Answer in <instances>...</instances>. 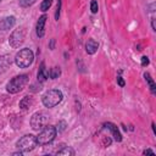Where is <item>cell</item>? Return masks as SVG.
<instances>
[{
  "instance_id": "ac0fdd59",
  "label": "cell",
  "mask_w": 156,
  "mask_h": 156,
  "mask_svg": "<svg viewBox=\"0 0 156 156\" xmlns=\"http://www.w3.org/2000/svg\"><path fill=\"white\" fill-rule=\"evenodd\" d=\"M51 5H52V0H43L41 4H40V10L43 12H45V11H48L50 9Z\"/></svg>"
},
{
  "instance_id": "4fadbf2b",
  "label": "cell",
  "mask_w": 156,
  "mask_h": 156,
  "mask_svg": "<svg viewBox=\"0 0 156 156\" xmlns=\"http://www.w3.org/2000/svg\"><path fill=\"white\" fill-rule=\"evenodd\" d=\"M33 105V98L32 96H24L21 101H20V108H22V110H27V108H29L30 106Z\"/></svg>"
},
{
  "instance_id": "7c38bea8",
  "label": "cell",
  "mask_w": 156,
  "mask_h": 156,
  "mask_svg": "<svg viewBox=\"0 0 156 156\" xmlns=\"http://www.w3.org/2000/svg\"><path fill=\"white\" fill-rule=\"evenodd\" d=\"M98 48H99V44H98V41H95L94 39H89V40L87 41V44H85V50H87V52H88L89 55L95 54V52L98 51Z\"/></svg>"
},
{
  "instance_id": "52a82bcc",
  "label": "cell",
  "mask_w": 156,
  "mask_h": 156,
  "mask_svg": "<svg viewBox=\"0 0 156 156\" xmlns=\"http://www.w3.org/2000/svg\"><path fill=\"white\" fill-rule=\"evenodd\" d=\"M26 39V29L24 28H18V29H15L11 35H10V39H9V43L12 48H20L23 41Z\"/></svg>"
},
{
  "instance_id": "9a60e30c",
  "label": "cell",
  "mask_w": 156,
  "mask_h": 156,
  "mask_svg": "<svg viewBox=\"0 0 156 156\" xmlns=\"http://www.w3.org/2000/svg\"><path fill=\"white\" fill-rule=\"evenodd\" d=\"M48 73L45 71V66H44V62H41L40 67H39V71H38V80L39 82H44L46 78H48Z\"/></svg>"
},
{
  "instance_id": "7402d4cb",
  "label": "cell",
  "mask_w": 156,
  "mask_h": 156,
  "mask_svg": "<svg viewBox=\"0 0 156 156\" xmlns=\"http://www.w3.org/2000/svg\"><path fill=\"white\" fill-rule=\"evenodd\" d=\"M149 62H150V61H149V57H147V56H143V57H141V66H143V67L147 66Z\"/></svg>"
},
{
  "instance_id": "6da1fadb",
  "label": "cell",
  "mask_w": 156,
  "mask_h": 156,
  "mask_svg": "<svg viewBox=\"0 0 156 156\" xmlns=\"http://www.w3.org/2000/svg\"><path fill=\"white\" fill-rule=\"evenodd\" d=\"M63 99V94L61 90L58 89H50L48 90L43 96H41V102L45 107H55L56 105H58Z\"/></svg>"
},
{
  "instance_id": "8fae6325",
  "label": "cell",
  "mask_w": 156,
  "mask_h": 156,
  "mask_svg": "<svg viewBox=\"0 0 156 156\" xmlns=\"http://www.w3.org/2000/svg\"><path fill=\"white\" fill-rule=\"evenodd\" d=\"M12 63V58L9 54H5V55H1L0 56V73L5 72Z\"/></svg>"
},
{
  "instance_id": "ba28073f",
  "label": "cell",
  "mask_w": 156,
  "mask_h": 156,
  "mask_svg": "<svg viewBox=\"0 0 156 156\" xmlns=\"http://www.w3.org/2000/svg\"><path fill=\"white\" fill-rule=\"evenodd\" d=\"M104 128L111 133V136L113 138V140H116V141H121L122 140V135H121V133H119V130H118L116 124H113L111 122H106V123H104Z\"/></svg>"
},
{
  "instance_id": "d4e9b609",
  "label": "cell",
  "mask_w": 156,
  "mask_h": 156,
  "mask_svg": "<svg viewBox=\"0 0 156 156\" xmlns=\"http://www.w3.org/2000/svg\"><path fill=\"white\" fill-rule=\"evenodd\" d=\"M65 126H66V122H63V121L60 122V129H58V130H60V132L63 130V129H65Z\"/></svg>"
},
{
  "instance_id": "e0dca14e",
  "label": "cell",
  "mask_w": 156,
  "mask_h": 156,
  "mask_svg": "<svg viewBox=\"0 0 156 156\" xmlns=\"http://www.w3.org/2000/svg\"><path fill=\"white\" fill-rule=\"evenodd\" d=\"M56 155H67V156H73V155H74V150H73L72 147H69V146H65L63 149L58 150V151L56 152Z\"/></svg>"
},
{
  "instance_id": "4316f807",
  "label": "cell",
  "mask_w": 156,
  "mask_h": 156,
  "mask_svg": "<svg viewBox=\"0 0 156 156\" xmlns=\"http://www.w3.org/2000/svg\"><path fill=\"white\" fill-rule=\"evenodd\" d=\"M1 1H2V0H0V2H1Z\"/></svg>"
},
{
  "instance_id": "44dd1931",
  "label": "cell",
  "mask_w": 156,
  "mask_h": 156,
  "mask_svg": "<svg viewBox=\"0 0 156 156\" xmlns=\"http://www.w3.org/2000/svg\"><path fill=\"white\" fill-rule=\"evenodd\" d=\"M60 11H61V0L57 1V7H56V12H55V18L58 20L60 17Z\"/></svg>"
},
{
  "instance_id": "8992f818",
  "label": "cell",
  "mask_w": 156,
  "mask_h": 156,
  "mask_svg": "<svg viewBox=\"0 0 156 156\" xmlns=\"http://www.w3.org/2000/svg\"><path fill=\"white\" fill-rule=\"evenodd\" d=\"M48 119L49 117L44 112H35L30 118V126L34 130H41L48 126Z\"/></svg>"
},
{
  "instance_id": "9c48e42d",
  "label": "cell",
  "mask_w": 156,
  "mask_h": 156,
  "mask_svg": "<svg viewBox=\"0 0 156 156\" xmlns=\"http://www.w3.org/2000/svg\"><path fill=\"white\" fill-rule=\"evenodd\" d=\"M46 20H48V16L46 15H43V16L39 17V20L37 22L35 32H37V35L39 38H43L44 34H45V23H46Z\"/></svg>"
},
{
  "instance_id": "5b68a950",
  "label": "cell",
  "mask_w": 156,
  "mask_h": 156,
  "mask_svg": "<svg viewBox=\"0 0 156 156\" xmlns=\"http://www.w3.org/2000/svg\"><path fill=\"white\" fill-rule=\"evenodd\" d=\"M56 134H57V128L56 127H54V126H46V127H44L40 130L39 135L37 136V141L40 145H46V144L51 143L55 139Z\"/></svg>"
},
{
  "instance_id": "2e32d148",
  "label": "cell",
  "mask_w": 156,
  "mask_h": 156,
  "mask_svg": "<svg viewBox=\"0 0 156 156\" xmlns=\"http://www.w3.org/2000/svg\"><path fill=\"white\" fill-rule=\"evenodd\" d=\"M48 76L51 78V79H56L61 76V68L60 67H52L49 72H48Z\"/></svg>"
},
{
  "instance_id": "cb8c5ba5",
  "label": "cell",
  "mask_w": 156,
  "mask_h": 156,
  "mask_svg": "<svg viewBox=\"0 0 156 156\" xmlns=\"http://www.w3.org/2000/svg\"><path fill=\"white\" fill-rule=\"evenodd\" d=\"M143 154H144V155H154V151L150 150V149H146V150L143 151Z\"/></svg>"
},
{
  "instance_id": "277c9868",
  "label": "cell",
  "mask_w": 156,
  "mask_h": 156,
  "mask_svg": "<svg viewBox=\"0 0 156 156\" xmlns=\"http://www.w3.org/2000/svg\"><path fill=\"white\" fill-rule=\"evenodd\" d=\"M38 141H37V136L33 135V134H26L23 135L17 143H16V146L20 151H22L23 154L24 152H29L32 151L35 146H37Z\"/></svg>"
},
{
  "instance_id": "30bf717a",
  "label": "cell",
  "mask_w": 156,
  "mask_h": 156,
  "mask_svg": "<svg viewBox=\"0 0 156 156\" xmlns=\"http://www.w3.org/2000/svg\"><path fill=\"white\" fill-rule=\"evenodd\" d=\"M16 23V18L13 16H7L0 21V30H9Z\"/></svg>"
},
{
  "instance_id": "3957f363",
  "label": "cell",
  "mask_w": 156,
  "mask_h": 156,
  "mask_svg": "<svg viewBox=\"0 0 156 156\" xmlns=\"http://www.w3.org/2000/svg\"><path fill=\"white\" fill-rule=\"evenodd\" d=\"M29 80V77L28 74H20V76H16L13 77L6 85V90L11 94H16V93H20L28 83Z\"/></svg>"
},
{
  "instance_id": "484cf974",
  "label": "cell",
  "mask_w": 156,
  "mask_h": 156,
  "mask_svg": "<svg viewBox=\"0 0 156 156\" xmlns=\"http://www.w3.org/2000/svg\"><path fill=\"white\" fill-rule=\"evenodd\" d=\"M151 27H152L154 30H156V28H155V20H154V18H152V21H151Z\"/></svg>"
},
{
  "instance_id": "5bb4252c",
  "label": "cell",
  "mask_w": 156,
  "mask_h": 156,
  "mask_svg": "<svg viewBox=\"0 0 156 156\" xmlns=\"http://www.w3.org/2000/svg\"><path fill=\"white\" fill-rule=\"evenodd\" d=\"M144 78H145V80H146V83L149 84V88H150V91H151L152 94H155V93H156V84H155V82H154V79L151 78V76H150L149 73H144Z\"/></svg>"
},
{
  "instance_id": "ffe728a7",
  "label": "cell",
  "mask_w": 156,
  "mask_h": 156,
  "mask_svg": "<svg viewBox=\"0 0 156 156\" xmlns=\"http://www.w3.org/2000/svg\"><path fill=\"white\" fill-rule=\"evenodd\" d=\"M90 10H91L93 13H96L98 12L99 5H98V1L96 0H91V2H90Z\"/></svg>"
},
{
  "instance_id": "603a6c76",
  "label": "cell",
  "mask_w": 156,
  "mask_h": 156,
  "mask_svg": "<svg viewBox=\"0 0 156 156\" xmlns=\"http://www.w3.org/2000/svg\"><path fill=\"white\" fill-rule=\"evenodd\" d=\"M117 83H118V85H119V87H124V84H126L121 76H118V77H117Z\"/></svg>"
},
{
  "instance_id": "7a4b0ae2",
  "label": "cell",
  "mask_w": 156,
  "mask_h": 156,
  "mask_svg": "<svg viewBox=\"0 0 156 156\" xmlns=\"http://www.w3.org/2000/svg\"><path fill=\"white\" fill-rule=\"evenodd\" d=\"M33 60H34V54L28 48L21 49L16 54V56H15V63L20 68H27V67H29L33 63Z\"/></svg>"
},
{
  "instance_id": "d6986e66",
  "label": "cell",
  "mask_w": 156,
  "mask_h": 156,
  "mask_svg": "<svg viewBox=\"0 0 156 156\" xmlns=\"http://www.w3.org/2000/svg\"><path fill=\"white\" fill-rule=\"evenodd\" d=\"M34 2H35V0H20V6L21 7H29Z\"/></svg>"
}]
</instances>
